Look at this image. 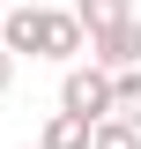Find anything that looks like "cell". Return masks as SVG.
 I'll list each match as a JSON object with an SVG mask.
<instances>
[{
  "label": "cell",
  "mask_w": 141,
  "mask_h": 149,
  "mask_svg": "<svg viewBox=\"0 0 141 149\" xmlns=\"http://www.w3.org/2000/svg\"><path fill=\"white\" fill-rule=\"evenodd\" d=\"M59 104L82 112V119H111V112H119V74L97 67V60H74L67 82H59Z\"/></svg>",
  "instance_id": "obj_1"
},
{
  "label": "cell",
  "mask_w": 141,
  "mask_h": 149,
  "mask_svg": "<svg viewBox=\"0 0 141 149\" xmlns=\"http://www.w3.org/2000/svg\"><path fill=\"white\" fill-rule=\"evenodd\" d=\"M0 45H8V52H22V60H45V0H8Z\"/></svg>",
  "instance_id": "obj_2"
},
{
  "label": "cell",
  "mask_w": 141,
  "mask_h": 149,
  "mask_svg": "<svg viewBox=\"0 0 141 149\" xmlns=\"http://www.w3.org/2000/svg\"><path fill=\"white\" fill-rule=\"evenodd\" d=\"M89 60H97V67H111V74L141 67V15L111 22V30H97V37H89Z\"/></svg>",
  "instance_id": "obj_3"
},
{
  "label": "cell",
  "mask_w": 141,
  "mask_h": 149,
  "mask_svg": "<svg viewBox=\"0 0 141 149\" xmlns=\"http://www.w3.org/2000/svg\"><path fill=\"white\" fill-rule=\"evenodd\" d=\"M82 52H89V22L74 15V8H45V60L74 67Z\"/></svg>",
  "instance_id": "obj_4"
},
{
  "label": "cell",
  "mask_w": 141,
  "mask_h": 149,
  "mask_svg": "<svg viewBox=\"0 0 141 149\" xmlns=\"http://www.w3.org/2000/svg\"><path fill=\"white\" fill-rule=\"evenodd\" d=\"M89 142H97V119H82V112H67V104L37 127V149H89Z\"/></svg>",
  "instance_id": "obj_5"
},
{
  "label": "cell",
  "mask_w": 141,
  "mask_h": 149,
  "mask_svg": "<svg viewBox=\"0 0 141 149\" xmlns=\"http://www.w3.org/2000/svg\"><path fill=\"white\" fill-rule=\"evenodd\" d=\"M74 15H82V22H89V37H97V30H111V22L134 15V0H74Z\"/></svg>",
  "instance_id": "obj_6"
},
{
  "label": "cell",
  "mask_w": 141,
  "mask_h": 149,
  "mask_svg": "<svg viewBox=\"0 0 141 149\" xmlns=\"http://www.w3.org/2000/svg\"><path fill=\"white\" fill-rule=\"evenodd\" d=\"M89 149H141V127L111 112V119H97V142H89Z\"/></svg>",
  "instance_id": "obj_7"
},
{
  "label": "cell",
  "mask_w": 141,
  "mask_h": 149,
  "mask_svg": "<svg viewBox=\"0 0 141 149\" xmlns=\"http://www.w3.org/2000/svg\"><path fill=\"white\" fill-rule=\"evenodd\" d=\"M119 119H134V127H141V67L119 74Z\"/></svg>",
  "instance_id": "obj_8"
},
{
  "label": "cell",
  "mask_w": 141,
  "mask_h": 149,
  "mask_svg": "<svg viewBox=\"0 0 141 149\" xmlns=\"http://www.w3.org/2000/svg\"><path fill=\"white\" fill-rule=\"evenodd\" d=\"M15 67H22V52H8V45H0V97L15 90Z\"/></svg>",
  "instance_id": "obj_9"
},
{
  "label": "cell",
  "mask_w": 141,
  "mask_h": 149,
  "mask_svg": "<svg viewBox=\"0 0 141 149\" xmlns=\"http://www.w3.org/2000/svg\"><path fill=\"white\" fill-rule=\"evenodd\" d=\"M0 22H8V0H0Z\"/></svg>",
  "instance_id": "obj_10"
}]
</instances>
